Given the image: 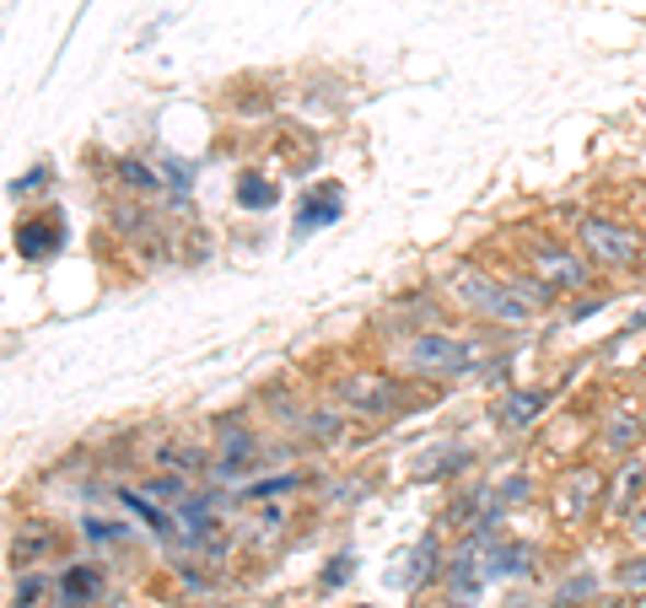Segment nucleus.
Here are the masks:
<instances>
[{"mask_svg": "<svg viewBox=\"0 0 646 608\" xmlns=\"http://www.w3.org/2000/svg\"><path fill=\"white\" fill-rule=\"evenodd\" d=\"M103 593H108V571L97 560H76V565H65L60 587H55V608H92Z\"/></svg>", "mask_w": 646, "mask_h": 608, "instance_id": "11", "label": "nucleus"}, {"mask_svg": "<svg viewBox=\"0 0 646 608\" xmlns=\"http://www.w3.org/2000/svg\"><path fill=\"white\" fill-rule=\"evenodd\" d=\"M258 463V436L249 426H227L216 436V463H210V485H227L232 474H249Z\"/></svg>", "mask_w": 646, "mask_h": 608, "instance_id": "9", "label": "nucleus"}, {"mask_svg": "<svg viewBox=\"0 0 646 608\" xmlns=\"http://www.w3.org/2000/svg\"><path fill=\"white\" fill-rule=\"evenodd\" d=\"M437 286H442V297H448L452 307H463L469 318H485V323H501V329H528V323H533V312L517 302L512 280L496 275V269H485V264H474V259H448V264H437Z\"/></svg>", "mask_w": 646, "mask_h": 608, "instance_id": "1", "label": "nucleus"}, {"mask_svg": "<svg viewBox=\"0 0 646 608\" xmlns=\"http://www.w3.org/2000/svg\"><path fill=\"white\" fill-rule=\"evenodd\" d=\"M114 173H119V183H125L135 199H151V194H162V173H157L151 162H140V157H119V162H114Z\"/></svg>", "mask_w": 646, "mask_h": 608, "instance_id": "21", "label": "nucleus"}, {"mask_svg": "<svg viewBox=\"0 0 646 608\" xmlns=\"http://www.w3.org/2000/svg\"><path fill=\"white\" fill-rule=\"evenodd\" d=\"M339 205H345V194L328 183V194H308L302 199V210H297V232L308 238V232H319V227H328L334 216H339Z\"/></svg>", "mask_w": 646, "mask_h": 608, "instance_id": "19", "label": "nucleus"}, {"mask_svg": "<svg viewBox=\"0 0 646 608\" xmlns=\"http://www.w3.org/2000/svg\"><path fill=\"white\" fill-rule=\"evenodd\" d=\"M603 495H609V480L592 469V463H581V469H566L555 490H550V512H555V523H566V528H577L587 523L598 506H603Z\"/></svg>", "mask_w": 646, "mask_h": 608, "instance_id": "5", "label": "nucleus"}, {"mask_svg": "<svg viewBox=\"0 0 646 608\" xmlns=\"http://www.w3.org/2000/svg\"><path fill=\"white\" fill-rule=\"evenodd\" d=\"M81 534H86L92 544H125L129 523H119V517H86V523H81Z\"/></svg>", "mask_w": 646, "mask_h": 608, "instance_id": "25", "label": "nucleus"}, {"mask_svg": "<svg viewBox=\"0 0 646 608\" xmlns=\"http://www.w3.org/2000/svg\"><path fill=\"white\" fill-rule=\"evenodd\" d=\"M60 248H65L60 210H38V216H27V221L16 227V253H22V264H49Z\"/></svg>", "mask_w": 646, "mask_h": 608, "instance_id": "8", "label": "nucleus"}, {"mask_svg": "<svg viewBox=\"0 0 646 608\" xmlns=\"http://www.w3.org/2000/svg\"><path fill=\"white\" fill-rule=\"evenodd\" d=\"M38 188H49V168H27L22 179L11 183V194H38Z\"/></svg>", "mask_w": 646, "mask_h": 608, "instance_id": "30", "label": "nucleus"}, {"mask_svg": "<svg viewBox=\"0 0 646 608\" xmlns=\"http://www.w3.org/2000/svg\"><path fill=\"white\" fill-rule=\"evenodd\" d=\"M598 608H631V598H609V604H598Z\"/></svg>", "mask_w": 646, "mask_h": 608, "instance_id": "31", "label": "nucleus"}, {"mask_svg": "<svg viewBox=\"0 0 646 608\" xmlns=\"http://www.w3.org/2000/svg\"><path fill=\"white\" fill-rule=\"evenodd\" d=\"M393 366L404 377H420V382H448L480 366V345L474 340H458L448 329H426V334H399L393 345Z\"/></svg>", "mask_w": 646, "mask_h": 608, "instance_id": "2", "label": "nucleus"}, {"mask_svg": "<svg viewBox=\"0 0 646 608\" xmlns=\"http://www.w3.org/2000/svg\"><path fill=\"white\" fill-rule=\"evenodd\" d=\"M350 565H356V560H350V554H334V560H328V571H323V593H334V587H345V582H350Z\"/></svg>", "mask_w": 646, "mask_h": 608, "instance_id": "27", "label": "nucleus"}, {"mask_svg": "<svg viewBox=\"0 0 646 608\" xmlns=\"http://www.w3.org/2000/svg\"><path fill=\"white\" fill-rule=\"evenodd\" d=\"M286 421H291V431H297L302 441L328 447V441H339V431H345V410H334V404H313V410H297V415H286Z\"/></svg>", "mask_w": 646, "mask_h": 608, "instance_id": "17", "label": "nucleus"}, {"mask_svg": "<svg viewBox=\"0 0 646 608\" xmlns=\"http://www.w3.org/2000/svg\"><path fill=\"white\" fill-rule=\"evenodd\" d=\"M625 539H631V549H646V495L631 506V517H625Z\"/></svg>", "mask_w": 646, "mask_h": 608, "instance_id": "28", "label": "nucleus"}, {"mask_svg": "<svg viewBox=\"0 0 646 608\" xmlns=\"http://www.w3.org/2000/svg\"><path fill=\"white\" fill-rule=\"evenodd\" d=\"M44 593H49V576H44V571H27V576L16 582V593H11V608H38Z\"/></svg>", "mask_w": 646, "mask_h": 608, "instance_id": "26", "label": "nucleus"}, {"mask_svg": "<svg viewBox=\"0 0 646 608\" xmlns=\"http://www.w3.org/2000/svg\"><path fill=\"white\" fill-rule=\"evenodd\" d=\"M437 554H442V549H437V534H426L420 544L404 554L409 571H393V582H399V587H426V582L437 576Z\"/></svg>", "mask_w": 646, "mask_h": 608, "instance_id": "18", "label": "nucleus"}, {"mask_svg": "<svg viewBox=\"0 0 646 608\" xmlns=\"http://www.w3.org/2000/svg\"><path fill=\"white\" fill-rule=\"evenodd\" d=\"M308 485V474H269V480H258V485H249L243 490V501H269V495H291V490H302Z\"/></svg>", "mask_w": 646, "mask_h": 608, "instance_id": "24", "label": "nucleus"}, {"mask_svg": "<svg viewBox=\"0 0 646 608\" xmlns=\"http://www.w3.org/2000/svg\"><path fill=\"white\" fill-rule=\"evenodd\" d=\"M55 549H60V528H55V523H44V517H27V523L11 534V549H5V554H11V565H16V571H22V565L33 571V565H38V560H49Z\"/></svg>", "mask_w": 646, "mask_h": 608, "instance_id": "12", "label": "nucleus"}, {"mask_svg": "<svg viewBox=\"0 0 646 608\" xmlns=\"http://www.w3.org/2000/svg\"><path fill=\"white\" fill-rule=\"evenodd\" d=\"M334 393H339V410H345V415H361V421H388V415L404 410V382L388 377V371H378V366L339 377Z\"/></svg>", "mask_w": 646, "mask_h": 608, "instance_id": "4", "label": "nucleus"}, {"mask_svg": "<svg viewBox=\"0 0 646 608\" xmlns=\"http://www.w3.org/2000/svg\"><path fill=\"white\" fill-rule=\"evenodd\" d=\"M642 264H646V253H642Z\"/></svg>", "mask_w": 646, "mask_h": 608, "instance_id": "35", "label": "nucleus"}, {"mask_svg": "<svg viewBox=\"0 0 646 608\" xmlns=\"http://www.w3.org/2000/svg\"><path fill=\"white\" fill-rule=\"evenodd\" d=\"M528 264H533V280H544L550 291H581V286H592V264H587V253H581V248L555 243L550 232L533 243Z\"/></svg>", "mask_w": 646, "mask_h": 608, "instance_id": "6", "label": "nucleus"}, {"mask_svg": "<svg viewBox=\"0 0 646 608\" xmlns=\"http://www.w3.org/2000/svg\"><path fill=\"white\" fill-rule=\"evenodd\" d=\"M646 495V458H620V469H614V480H609V495H603V506H609V517L625 528V517H631V506Z\"/></svg>", "mask_w": 646, "mask_h": 608, "instance_id": "13", "label": "nucleus"}, {"mask_svg": "<svg viewBox=\"0 0 646 608\" xmlns=\"http://www.w3.org/2000/svg\"><path fill=\"white\" fill-rule=\"evenodd\" d=\"M404 323H409V334L442 329V302H437V297H426V291L393 297V302L383 307V329H404Z\"/></svg>", "mask_w": 646, "mask_h": 608, "instance_id": "14", "label": "nucleus"}, {"mask_svg": "<svg viewBox=\"0 0 646 608\" xmlns=\"http://www.w3.org/2000/svg\"><path fill=\"white\" fill-rule=\"evenodd\" d=\"M550 410V388H512V393H501V404L491 410V421L501 436H522V431L539 426V415Z\"/></svg>", "mask_w": 646, "mask_h": 608, "instance_id": "10", "label": "nucleus"}, {"mask_svg": "<svg viewBox=\"0 0 646 608\" xmlns=\"http://www.w3.org/2000/svg\"><path fill=\"white\" fill-rule=\"evenodd\" d=\"M598 441H603V452H614V458H636V447L646 441V410H614L603 431H598Z\"/></svg>", "mask_w": 646, "mask_h": 608, "instance_id": "16", "label": "nucleus"}, {"mask_svg": "<svg viewBox=\"0 0 646 608\" xmlns=\"http://www.w3.org/2000/svg\"><path fill=\"white\" fill-rule=\"evenodd\" d=\"M238 205H243V210H269V205H280V183L264 179V173H243V179H238Z\"/></svg>", "mask_w": 646, "mask_h": 608, "instance_id": "22", "label": "nucleus"}, {"mask_svg": "<svg viewBox=\"0 0 646 608\" xmlns=\"http://www.w3.org/2000/svg\"><path fill=\"white\" fill-rule=\"evenodd\" d=\"M528 560H533V544H507V539L485 544V582H491V576H517V571H528Z\"/></svg>", "mask_w": 646, "mask_h": 608, "instance_id": "20", "label": "nucleus"}, {"mask_svg": "<svg viewBox=\"0 0 646 608\" xmlns=\"http://www.w3.org/2000/svg\"><path fill=\"white\" fill-rule=\"evenodd\" d=\"M469 604V598H448V604H437V608H463Z\"/></svg>", "mask_w": 646, "mask_h": 608, "instance_id": "32", "label": "nucleus"}, {"mask_svg": "<svg viewBox=\"0 0 646 608\" xmlns=\"http://www.w3.org/2000/svg\"><path fill=\"white\" fill-rule=\"evenodd\" d=\"M636 205H642V227H646V188H642V199H636Z\"/></svg>", "mask_w": 646, "mask_h": 608, "instance_id": "33", "label": "nucleus"}, {"mask_svg": "<svg viewBox=\"0 0 646 608\" xmlns=\"http://www.w3.org/2000/svg\"><path fill=\"white\" fill-rule=\"evenodd\" d=\"M631 608H646V598H636V604H631Z\"/></svg>", "mask_w": 646, "mask_h": 608, "instance_id": "34", "label": "nucleus"}, {"mask_svg": "<svg viewBox=\"0 0 646 608\" xmlns=\"http://www.w3.org/2000/svg\"><path fill=\"white\" fill-rule=\"evenodd\" d=\"M469 458H474L469 447H437L431 458H420V463H415V480H437L442 469H448V474H458V469H469Z\"/></svg>", "mask_w": 646, "mask_h": 608, "instance_id": "23", "label": "nucleus"}, {"mask_svg": "<svg viewBox=\"0 0 646 608\" xmlns=\"http://www.w3.org/2000/svg\"><path fill=\"white\" fill-rule=\"evenodd\" d=\"M108 227L125 238V243H151L157 232V216H151V199H135V194H114L108 199Z\"/></svg>", "mask_w": 646, "mask_h": 608, "instance_id": "15", "label": "nucleus"}, {"mask_svg": "<svg viewBox=\"0 0 646 608\" xmlns=\"http://www.w3.org/2000/svg\"><path fill=\"white\" fill-rule=\"evenodd\" d=\"M577 248L587 253V264L603 269V275H625V269H636L642 253H646V243L636 238V227H625V221H614V216H581L577 221Z\"/></svg>", "mask_w": 646, "mask_h": 608, "instance_id": "3", "label": "nucleus"}, {"mask_svg": "<svg viewBox=\"0 0 646 608\" xmlns=\"http://www.w3.org/2000/svg\"><path fill=\"white\" fill-rule=\"evenodd\" d=\"M151 463H157V474H173V480H199V474H210L216 452H205L194 436H162V441L151 447Z\"/></svg>", "mask_w": 646, "mask_h": 608, "instance_id": "7", "label": "nucleus"}, {"mask_svg": "<svg viewBox=\"0 0 646 608\" xmlns=\"http://www.w3.org/2000/svg\"><path fill=\"white\" fill-rule=\"evenodd\" d=\"M620 587H631V593H646V549L636 560H625L620 565Z\"/></svg>", "mask_w": 646, "mask_h": 608, "instance_id": "29", "label": "nucleus"}]
</instances>
